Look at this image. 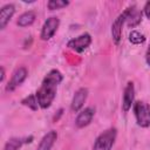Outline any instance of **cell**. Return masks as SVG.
I'll return each mask as SVG.
<instances>
[{"mask_svg":"<svg viewBox=\"0 0 150 150\" xmlns=\"http://www.w3.org/2000/svg\"><path fill=\"white\" fill-rule=\"evenodd\" d=\"M15 13V6L13 4H6L0 9V29H5Z\"/></svg>","mask_w":150,"mask_h":150,"instance_id":"8fae6325","label":"cell"},{"mask_svg":"<svg viewBox=\"0 0 150 150\" xmlns=\"http://www.w3.org/2000/svg\"><path fill=\"white\" fill-rule=\"evenodd\" d=\"M145 61H146L148 66L150 67V45H149V47L146 49V53H145Z\"/></svg>","mask_w":150,"mask_h":150,"instance_id":"ffe728a7","label":"cell"},{"mask_svg":"<svg viewBox=\"0 0 150 150\" xmlns=\"http://www.w3.org/2000/svg\"><path fill=\"white\" fill-rule=\"evenodd\" d=\"M36 19V14L34 11H27L25 13H22L19 18H18V21H16V25L19 27H28L30 25L34 23Z\"/></svg>","mask_w":150,"mask_h":150,"instance_id":"5bb4252c","label":"cell"},{"mask_svg":"<svg viewBox=\"0 0 150 150\" xmlns=\"http://www.w3.org/2000/svg\"><path fill=\"white\" fill-rule=\"evenodd\" d=\"M94 115H95V109L93 107H87V108L82 109L75 118V125L80 129L89 125L93 121Z\"/></svg>","mask_w":150,"mask_h":150,"instance_id":"30bf717a","label":"cell"},{"mask_svg":"<svg viewBox=\"0 0 150 150\" xmlns=\"http://www.w3.org/2000/svg\"><path fill=\"white\" fill-rule=\"evenodd\" d=\"M21 103H22L23 105L28 107L29 109H32L33 111H36L38 108L40 107V105H39V102H38V98H36V95H33V94L26 96L25 98H22Z\"/></svg>","mask_w":150,"mask_h":150,"instance_id":"2e32d148","label":"cell"},{"mask_svg":"<svg viewBox=\"0 0 150 150\" xmlns=\"http://www.w3.org/2000/svg\"><path fill=\"white\" fill-rule=\"evenodd\" d=\"M128 18H127V25L131 28L138 26L142 21V11L137 9L136 6H130L127 8Z\"/></svg>","mask_w":150,"mask_h":150,"instance_id":"4fadbf2b","label":"cell"},{"mask_svg":"<svg viewBox=\"0 0 150 150\" xmlns=\"http://www.w3.org/2000/svg\"><path fill=\"white\" fill-rule=\"evenodd\" d=\"M129 41L134 45H142L145 41V36L138 30H131L129 34Z\"/></svg>","mask_w":150,"mask_h":150,"instance_id":"e0dca14e","label":"cell"},{"mask_svg":"<svg viewBox=\"0 0 150 150\" xmlns=\"http://www.w3.org/2000/svg\"><path fill=\"white\" fill-rule=\"evenodd\" d=\"M91 43V36L88 33H83L81 35H79L77 38H74L71 40L68 41L67 47L76 53H82L84 52Z\"/></svg>","mask_w":150,"mask_h":150,"instance_id":"5b68a950","label":"cell"},{"mask_svg":"<svg viewBox=\"0 0 150 150\" xmlns=\"http://www.w3.org/2000/svg\"><path fill=\"white\" fill-rule=\"evenodd\" d=\"M59 26H60V19H59V18H56V16H50V18H48V19L45 21V23H43V26H42V28H41V33H40L41 40H42V41H48V40H50V39L54 36V34L56 33Z\"/></svg>","mask_w":150,"mask_h":150,"instance_id":"277c9868","label":"cell"},{"mask_svg":"<svg viewBox=\"0 0 150 150\" xmlns=\"http://www.w3.org/2000/svg\"><path fill=\"white\" fill-rule=\"evenodd\" d=\"M57 139V132L55 130L48 131L40 141L36 150H50Z\"/></svg>","mask_w":150,"mask_h":150,"instance_id":"7c38bea8","label":"cell"},{"mask_svg":"<svg viewBox=\"0 0 150 150\" xmlns=\"http://www.w3.org/2000/svg\"><path fill=\"white\" fill-rule=\"evenodd\" d=\"M27 76H28V70H27L26 67H19V68H16L13 71L11 80L8 81V83L6 86V91H13V90H15L19 86H21L23 83V81L27 79Z\"/></svg>","mask_w":150,"mask_h":150,"instance_id":"8992f818","label":"cell"},{"mask_svg":"<svg viewBox=\"0 0 150 150\" xmlns=\"http://www.w3.org/2000/svg\"><path fill=\"white\" fill-rule=\"evenodd\" d=\"M132 111L137 125L141 128L150 127V105L143 101H136L132 105Z\"/></svg>","mask_w":150,"mask_h":150,"instance_id":"3957f363","label":"cell"},{"mask_svg":"<svg viewBox=\"0 0 150 150\" xmlns=\"http://www.w3.org/2000/svg\"><path fill=\"white\" fill-rule=\"evenodd\" d=\"M143 13H144V15L150 20V1H146V2H145L144 7H143Z\"/></svg>","mask_w":150,"mask_h":150,"instance_id":"d6986e66","label":"cell"},{"mask_svg":"<svg viewBox=\"0 0 150 150\" xmlns=\"http://www.w3.org/2000/svg\"><path fill=\"white\" fill-rule=\"evenodd\" d=\"M127 18H128V12L125 9L115 19V21L111 25V38L116 45H118L122 39V28L123 25L127 22Z\"/></svg>","mask_w":150,"mask_h":150,"instance_id":"52a82bcc","label":"cell"},{"mask_svg":"<svg viewBox=\"0 0 150 150\" xmlns=\"http://www.w3.org/2000/svg\"><path fill=\"white\" fill-rule=\"evenodd\" d=\"M0 69H1V77H0V81H1V82H4V80H5V68H4V67H1Z\"/></svg>","mask_w":150,"mask_h":150,"instance_id":"44dd1931","label":"cell"},{"mask_svg":"<svg viewBox=\"0 0 150 150\" xmlns=\"http://www.w3.org/2000/svg\"><path fill=\"white\" fill-rule=\"evenodd\" d=\"M62 80L63 76L57 69H52L46 74V76L41 82L40 88L35 93L41 109H47L52 105L56 96L57 86L62 82Z\"/></svg>","mask_w":150,"mask_h":150,"instance_id":"6da1fadb","label":"cell"},{"mask_svg":"<svg viewBox=\"0 0 150 150\" xmlns=\"http://www.w3.org/2000/svg\"><path fill=\"white\" fill-rule=\"evenodd\" d=\"M135 103V87L132 82H128L124 91H123V98H122V109L124 112H128Z\"/></svg>","mask_w":150,"mask_h":150,"instance_id":"9c48e42d","label":"cell"},{"mask_svg":"<svg viewBox=\"0 0 150 150\" xmlns=\"http://www.w3.org/2000/svg\"><path fill=\"white\" fill-rule=\"evenodd\" d=\"M68 5H69V1H66V0H49L47 2V7L50 11L61 9V8L67 7Z\"/></svg>","mask_w":150,"mask_h":150,"instance_id":"ac0fdd59","label":"cell"},{"mask_svg":"<svg viewBox=\"0 0 150 150\" xmlns=\"http://www.w3.org/2000/svg\"><path fill=\"white\" fill-rule=\"evenodd\" d=\"M88 97V89L87 88H80L75 91L73 98H71V103H70V109L74 112H79L82 110L86 101Z\"/></svg>","mask_w":150,"mask_h":150,"instance_id":"ba28073f","label":"cell"},{"mask_svg":"<svg viewBox=\"0 0 150 150\" xmlns=\"http://www.w3.org/2000/svg\"><path fill=\"white\" fill-rule=\"evenodd\" d=\"M117 136L116 128H109L101 132L94 142L93 150H111Z\"/></svg>","mask_w":150,"mask_h":150,"instance_id":"7a4b0ae2","label":"cell"},{"mask_svg":"<svg viewBox=\"0 0 150 150\" xmlns=\"http://www.w3.org/2000/svg\"><path fill=\"white\" fill-rule=\"evenodd\" d=\"M23 143H26V141H23V138L12 137L6 142V144L4 146V150H19L22 146Z\"/></svg>","mask_w":150,"mask_h":150,"instance_id":"9a60e30c","label":"cell"}]
</instances>
